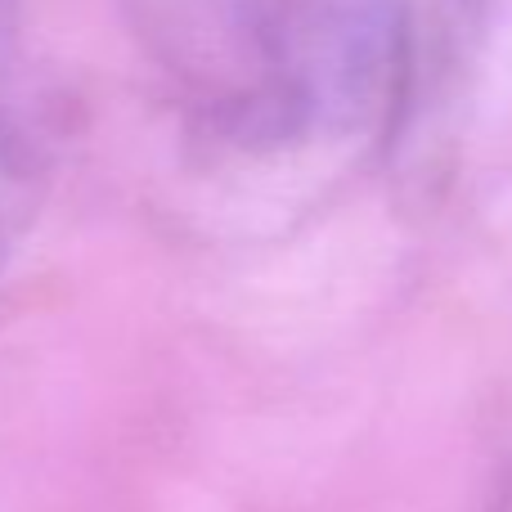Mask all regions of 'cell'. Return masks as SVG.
<instances>
[{
	"label": "cell",
	"mask_w": 512,
	"mask_h": 512,
	"mask_svg": "<svg viewBox=\"0 0 512 512\" xmlns=\"http://www.w3.org/2000/svg\"><path fill=\"white\" fill-rule=\"evenodd\" d=\"M41 176L45 158L36 135L9 108H0V283L41 203Z\"/></svg>",
	"instance_id": "obj_1"
},
{
	"label": "cell",
	"mask_w": 512,
	"mask_h": 512,
	"mask_svg": "<svg viewBox=\"0 0 512 512\" xmlns=\"http://www.w3.org/2000/svg\"><path fill=\"white\" fill-rule=\"evenodd\" d=\"M490 5H495V0H441V14H436V63H427V68H432V81L436 77H445V72H450V54L459 50V36L463 32H477L481 27V18L490 14Z\"/></svg>",
	"instance_id": "obj_2"
},
{
	"label": "cell",
	"mask_w": 512,
	"mask_h": 512,
	"mask_svg": "<svg viewBox=\"0 0 512 512\" xmlns=\"http://www.w3.org/2000/svg\"><path fill=\"white\" fill-rule=\"evenodd\" d=\"M495 512H512V481L504 486V495H499V504H495Z\"/></svg>",
	"instance_id": "obj_3"
}]
</instances>
